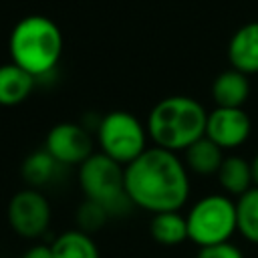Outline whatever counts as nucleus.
Here are the masks:
<instances>
[{
	"mask_svg": "<svg viewBox=\"0 0 258 258\" xmlns=\"http://www.w3.org/2000/svg\"><path fill=\"white\" fill-rule=\"evenodd\" d=\"M54 258H101L91 234L81 230H67L50 244Z\"/></svg>",
	"mask_w": 258,
	"mask_h": 258,
	"instance_id": "obj_17",
	"label": "nucleus"
},
{
	"mask_svg": "<svg viewBox=\"0 0 258 258\" xmlns=\"http://www.w3.org/2000/svg\"><path fill=\"white\" fill-rule=\"evenodd\" d=\"M228 60L232 69L244 75L258 73V20L242 24L228 42Z\"/></svg>",
	"mask_w": 258,
	"mask_h": 258,
	"instance_id": "obj_10",
	"label": "nucleus"
},
{
	"mask_svg": "<svg viewBox=\"0 0 258 258\" xmlns=\"http://www.w3.org/2000/svg\"><path fill=\"white\" fill-rule=\"evenodd\" d=\"M8 224L26 240L42 236L50 224V204L40 189L24 187L16 191L8 202Z\"/></svg>",
	"mask_w": 258,
	"mask_h": 258,
	"instance_id": "obj_7",
	"label": "nucleus"
},
{
	"mask_svg": "<svg viewBox=\"0 0 258 258\" xmlns=\"http://www.w3.org/2000/svg\"><path fill=\"white\" fill-rule=\"evenodd\" d=\"M125 189L145 212H179L189 198V171L177 153L153 145L125 165Z\"/></svg>",
	"mask_w": 258,
	"mask_h": 258,
	"instance_id": "obj_1",
	"label": "nucleus"
},
{
	"mask_svg": "<svg viewBox=\"0 0 258 258\" xmlns=\"http://www.w3.org/2000/svg\"><path fill=\"white\" fill-rule=\"evenodd\" d=\"M149 234L157 244L177 246L187 240V222L181 212H161L153 214L149 222Z\"/></svg>",
	"mask_w": 258,
	"mask_h": 258,
	"instance_id": "obj_16",
	"label": "nucleus"
},
{
	"mask_svg": "<svg viewBox=\"0 0 258 258\" xmlns=\"http://www.w3.org/2000/svg\"><path fill=\"white\" fill-rule=\"evenodd\" d=\"M236 224L238 234L252 244H258V187H250L236 198Z\"/></svg>",
	"mask_w": 258,
	"mask_h": 258,
	"instance_id": "obj_18",
	"label": "nucleus"
},
{
	"mask_svg": "<svg viewBox=\"0 0 258 258\" xmlns=\"http://www.w3.org/2000/svg\"><path fill=\"white\" fill-rule=\"evenodd\" d=\"M62 169L64 167L46 149H38V151H32L22 161L20 173H22V179L28 183V187L40 189V187L52 183L60 175Z\"/></svg>",
	"mask_w": 258,
	"mask_h": 258,
	"instance_id": "obj_15",
	"label": "nucleus"
},
{
	"mask_svg": "<svg viewBox=\"0 0 258 258\" xmlns=\"http://www.w3.org/2000/svg\"><path fill=\"white\" fill-rule=\"evenodd\" d=\"M79 185L85 200L103 206L111 216L125 214L133 206L125 189V167L101 151L79 165Z\"/></svg>",
	"mask_w": 258,
	"mask_h": 258,
	"instance_id": "obj_4",
	"label": "nucleus"
},
{
	"mask_svg": "<svg viewBox=\"0 0 258 258\" xmlns=\"http://www.w3.org/2000/svg\"><path fill=\"white\" fill-rule=\"evenodd\" d=\"M196 258H244V254H242V250L236 244L222 242V244L200 248V252H198Z\"/></svg>",
	"mask_w": 258,
	"mask_h": 258,
	"instance_id": "obj_20",
	"label": "nucleus"
},
{
	"mask_svg": "<svg viewBox=\"0 0 258 258\" xmlns=\"http://www.w3.org/2000/svg\"><path fill=\"white\" fill-rule=\"evenodd\" d=\"M64 40L58 24L44 14H28L20 18L10 36V62L32 75L34 79L52 73L62 56Z\"/></svg>",
	"mask_w": 258,
	"mask_h": 258,
	"instance_id": "obj_3",
	"label": "nucleus"
},
{
	"mask_svg": "<svg viewBox=\"0 0 258 258\" xmlns=\"http://www.w3.org/2000/svg\"><path fill=\"white\" fill-rule=\"evenodd\" d=\"M147 127L129 111H109L97 125V145L119 165H129L147 149Z\"/></svg>",
	"mask_w": 258,
	"mask_h": 258,
	"instance_id": "obj_6",
	"label": "nucleus"
},
{
	"mask_svg": "<svg viewBox=\"0 0 258 258\" xmlns=\"http://www.w3.org/2000/svg\"><path fill=\"white\" fill-rule=\"evenodd\" d=\"M187 240L200 248L230 242L236 224V202L226 194H210L200 198L185 214Z\"/></svg>",
	"mask_w": 258,
	"mask_h": 258,
	"instance_id": "obj_5",
	"label": "nucleus"
},
{
	"mask_svg": "<svg viewBox=\"0 0 258 258\" xmlns=\"http://www.w3.org/2000/svg\"><path fill=\"white\" fill-rule=\"evenodd\" d=\"M252 133V121L244 109L214 107L206 119V137L222 151L236 149L246 143Z\"/></svg>",
	"mask_w": 258,
	"mask_h": 258,
	"instance_id": "obj_9",
	"label": "nucleus"
},
{
	"mask_svg": "<svg viewBox=\"0 0 258 258\" xmlns=\"http://www.w3.org/2000/svg\"><path fill=\"white\" fill-rule=\"evenodd\" d=\"M206 119L208 111L198 99L171 95L151 107L145 127L155 147L179 153L206 135Z\"/></svg>",
	"mask_w": 258,
	"mask_h": 258,
	"instance_id": "obj_2",
	"label": "nucleus"
},
{
	"mask_svg": "<svg viewBox=\"0 0 258 258\" xmlns=\"http://www.w3.org/2000/svg\"><path fill=\"white\" fill-rule=\"evenodd\" d=\"M250 165H252V179H254V185L258 187V153L254 155V159L250 161Z\"/></svg>",
	"mask_w": 258,
	"mask_h": 258,
	"instance_id": "obj_22",
	"label": "nucleus"
},
{
	"mask_svg": "<svg viewBox=\"0 0 258 258\" xmlns=\"http://www.w3.org/2000/svg\"><path fill=\"white\" fill-rule=\"evenodd\" d=\"M216 177H218V183L222 185L224 194L230 196V198L232 196L240 198L250 187H254L252 165L242 155H226L218 173H216Z\"/></svg>",
	"mask_w": 258,
	"mask_h": 258,
	"instance_id": "obj_13",
	"label": "nucleus"
},
{
	"mask_svg": "<svg viewBox=\"0 0 258 258\" xmlns=\"http://www.w3.org/2000/svg\"><path fill=\"white\" fill-rule=\"evenodd\" d=\"M210 93H212V99H214L216 107L242 109V105L250 97V81H248V75H244V73H240L236 69L222 71L212 81Z\"/></svg>",
	"mask_w": 258,
	"mask_h": 258,
	"instance_id": "obj_11",
	"label": "nucleus"
},
{
	"mask_svg": "<svg viewBox=\"0 0 258 258\" xmlns=\"http://www.w3.org/2000/svg\"><path fill=\"white\" fill-rule=\"evenodd\" d=\"M34 83L36 79L14 62L0 64V105L14 107L24 103L30 97Z\"/></svg>",
	"mask_w": 258,
	"mask_h": 258,
	"instance_id": "obj_12",
	"label": "nucleus"
},
{
	"mask_svg": "<svg viewBox=\"0 0 258 258\" xmlns=\"http://www.w3.org/2000/svg\"><path fill=\"white\" fill-rule=\"evenodd\" d=\"M109 218H111V214H109L103 206H99V204H95V202H89V200H85V202L79 206V210H77L79 230L85 232V234H93V232L101 230V228L107 224Z\"/></svg>",
	"mask_w": 258,
	"mask_h": 258,
	"instance_id": "obj_19",
	"label": "nucleus"
},
{
	"mask_svg": "<svg viewBox=\"0 0 258 258\" xmlns=\"http://www.w3.org/2000/svg\"><path fill=\"white\" fill-rule=\"evenodd\" d=\"M224 157H226L224 151L214 141H210L206 135L183 151V163L187 171L196 175H216Z\"/></svg>",
	"mask_w": 258,
	"mask_h": 258,
	"instance_id": "obj_14",
	"label": "nucleus"
},
{
	"mask_svg": "<svg viewBox=\"0 0 258 258\" xmlns=\"http://www.w3.org/2000/svg\"><path fill=\"white\" fill-rule=\"evenodd\" d=\"M44 149L62 165H83L95 151H93V137L91 133L71 121L56 123L50 127L44 139Z\"/></svg>",
	"mask_w": 258,
	"mask_h": 258,
	"instance_id": "obj_8",
	"label": "nucleus"
},
{
	"mask_svg": "<svg viewBox=\"0 0 258 258\" xmlns=\"http://www.w3.org/2000/svg\"><path fill=\"white\" fill-rule=\"evenodd\" d=\"M22 258H54V254H52V246H46V244H34V246H30V248L22 254Z\"/></svg>",
	"mask_w": 258,
	"mask_h": 258,
	"instance_id": "obj_21",
	"label": "nucleus"
}]
</instances>
